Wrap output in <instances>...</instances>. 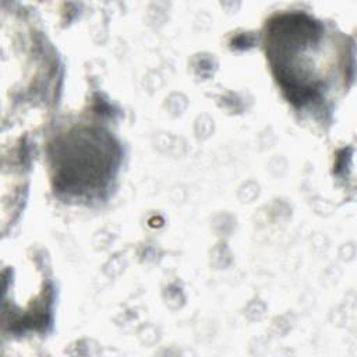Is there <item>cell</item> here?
Here are the masks:
<instances>
[{
    "instance_id": "7a4b0ae2",
    "label": "cell",
    "mask_w": 357,
    "mask_h": 357,
    "mask_svg": "<svg viewBox=\"0 0 357 357\" xmlns=\"http://www.w3.org/2000/svg\"><path fill=\"white\" fill-rule=\"evenodd\" d=\"M67 142H60L53 155L59 184L68 191H88L107 180L113 165V145L99 132H73Z\"/></svg>"
},
{
    "instance_id": "6da1fadb",
    "label": "cell",
    "mask_w": 357,
    "mask_h": 357,
    "mask_svg": "<svg viewBox=\"0 0 357 357\" xmlns=\"http://www.w3.org/2000/svg\"><path fill=\"white\" fill-rule=\"evenodd\" d=\"M319 29L304 15H284L271 24L266 49L275 75L291 99L307 100L318 91Z\"/></svg>"
}]
</instances>
